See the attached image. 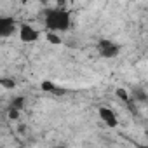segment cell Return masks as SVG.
<instances>
[{"label": "cell", "mask_w": 148, "mask_h": 148, "mask_svg": "<svg viewBox=\"0 0 148 148\" xmlns=\"http://www.w3.org/2000/svg\"><path fill=\"white\" fill-rule=\"evenodd\" d=\"M98 115H99V119H101V122L105 124V125H108V127H117L119 125V117H117V113L112 110V108H108V106H99L98 108Z\"/></svg>", "instance_id": "5"}, {"label": "cell", "mask_w": 148, "mask_h": 148, "mask_svg": "<svg viewBox=\"0 0 148 148\" xmlns=\"http://www.w3.org/2000/svg\"><path fill=\"white\" fill-rule=\"evenodd\" d=\"M19 113H21V112H18V110H7V117H9L11 120H18V119H19Z\"/></svg>", "instance_id": "12"}, {"label": "cell", "mask_w": 148, "mask_h": 148, "mask_svg": "<svg viewBox=\"0 0 148 148\" xmlns=\"http://www.w3.org/2000/svg\"><path fill=\"white\" fill-rule=\"evenodd\" d=\"M16 30H19V25L14 16H0V37L9 38Z\"/></svg>", "instance_id": "4"}, {"label": "cell", "mask_w": 148, "mask_h": 148, "mask_svg": "<svg viewBox=\"0 0 148 148\" xmlns=\"http://www.w3.org/2000/svg\"><path fill=\"white\" fill-rule=\"evenodd\" d=\"M115 96H117L119 99H122V101H129V99H131L129 91L124 89V87H117V89H115Z\"/></svg>", "instance_id": "9"}, {"label": "cell", "mask_w": 148, "mask_h": 148, "mask_svg": "<svg viewBox=\"0 0 148 148\" xmlns=\"http://www.w3.org/2000/svg\"><path fill=\"white\" fill-rule=\"evenodd\" d=\"M0 84H2L4 89H14V87H16V80H14V79H7V77H2V79H0Z\"/></svg>", "instance_id": "11"}, {"label": "cell", "mask_w": 148, "mask_h": 148, "mask_svg": "<svg viewBox=\"0 0 148 148\" xmlns=\"http://www.w3.org/2000/svg\"><path fill=\"white\" fill-rule=\"evenodd\" d=\"M45 38H47L49 44H54V45H61V44H63V38H61L59 33H51V32H47V33H45Z\"/></svg>", "instance_id": "8"}, {"label": "cell", "mask_w": 148, "mask_h": 148, "mask_svg": "<svg viewBox=\"0 0 148 148\" xmlns=\"http://www.w3.org/2000/svg\"><path fill=\"white\" fill-rule=\"evenodd\" d=\"M40 89H42V92L51 94V96H56V98H61V96H64V94L68 92V89H64V87H61V86L51 82V80H42Z\"/></svg>", "instance_id": "6"}, {"label": "cell", "mask_w": 148, "mask_h": 148, "mask_svg": "<svg viewBox=\"0 0 148 148\" xmlns=\"http://www.w3.org/2000/svg\"><path fill=\"white\" fill-rule=\"evenodd\" d=\"M25 105H26V98L25 96H14V98H11L9 105H7V110H18V112H21L25 108Z\"/></svg>", "instance_id": "7"}, {"label": "cell", "mask_w": 148, "mask_h": 148, "mask_svg": "<svg viewBox=\"0 0 148 148\" xmlns=\"http://www.w3.org/2000/svg\"><path fill=\"white\" fill-rule=\"evenodd\" d=\"M98 49V54L105 59H112V58H117L120 54V45L113 40H108V38H101L96 45Z\"/></svg>", "instance_id": "2"}, {"label": "cell", "mask_w": 148, "mask_h": 148, "mask_svg": "<svg viewBox=\"0 0 148 148\" xmlns=\"http://www.w3.org/2000/svg\"><path fill=\"white\" fill-rule=\"evenodd\" d=\"M52 148H66V145H56V146H52Z\"/></svg>", "instance_id": "13"}, {"label": "cell", "mask_w": 148, "mask_h": 148, "mask_svg": "<svg viewBox=\"0 0 148 148\" xmlns=\"http://www.w3.org/2000/svg\"><path fill=\"white\" fill-rule=\"evenodd\" d=\"M134 99L136 101H141V103H145V101H148V94L143 91V89H134Z\"/></svg>", "instance_id": "10"}, {"label": "cell", "mask_w": 148, "mask_h": 148, "mask_svg": "<svg viewBox=\"0 0 148 148\" xmlns=\"http://www.w3.org/2000/svg\"><path fill=\"white\" fill-rule=\"evenodd\" d=\"M44 26L51 33H64L71 26V14L63 7L47 9L44 12Z\"/></svg>", "instance_id": "1"}, {"label": "cell", "mask_w": 148, "mask_h": 148, "mask_svg": "<svg viewBox=\"0 0 148 148\" xmlns=\"http://www.w3.org/2000/svg\"><path fill=\"white\" fill-rule=\"evenodd\" d=\"M138 148H148V145H136Z\"/></svg>", "instance_id": "14"}, {"label": "cell", "mask_w": 148, "mask_h": 148, "mask_svg": "<svg viewBox=\"0 0 148 148\" xmlns=\"http://www.w3.org/2000/svg\"><path fill=\"white\" fill-rule=\"evenodd\" d=\"M18 35H19V40L25 42V44H33V42H37L40 38V32L37 28H33L32 25H28V23H21L19 25Z\"/></svg>", "instance_id": "3"}]
</instances>
